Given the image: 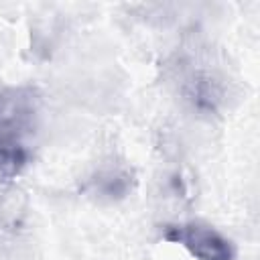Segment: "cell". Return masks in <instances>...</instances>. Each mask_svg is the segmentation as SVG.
Here are the masks:
<instances>
[{
    "label": "cell",
    "mask_w": 260,
    "mask_h": 260,
    "mask_svg": "<svg viewBox=\"0 0 260 260\" xmlns=\"http://www.w3.org/2000/svg\"><path fill=\"white\" fill-rule=\"evenodd\" d=\"M165 238L183 246L195 260H236L232 242L205 223L169 225Z\"/></svg>",
    "instance_id": "obj_2"
},
{
    "label": "cell",
    "mask_w": 260,
    "mask_h": 260,
    "mask_svg": "<svg viewBox=\"0 0 260 260\" xmlns=\"http://www.w3.org/2000/svg\"><path fill=\"white\" fill-rule=\"evenodd\" d=\"M39 100L28 87L0 91V171L16 173L26 162V138L35 130Z\"/></svg>",
    "instance_id": "obj_1"
}]
</instances>
